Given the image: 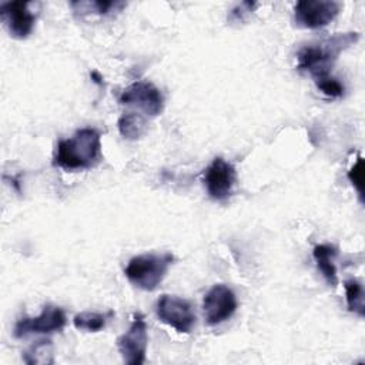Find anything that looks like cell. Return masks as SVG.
Instances as JSON below:
<instances>
[{
    "label": "cell",
    "instance_id": "1",
    "mask_svg": "<svg viewBox=\"0 0 365 365\" xmlns=\"http://www.w3.org/2000/svg\"><path fill=\"white\" fill-rule=\"evenodd\" d=\"M101 161V137L93 127L77 130L70 138L60 140L53 164L67 171L88 170Z\"/></svg>",
    "mask_w": 365,
    "mask_h": 365
},
{
    "label": "cell",
    "instance_id": "2",
    "mask_svg": "<svg viewBox=\"0 0 365 365\" xmlns=\"http://www.w3.org/2000/svg\"><path fill=\"white\" fill-rule=\"evenodd\" d=\"M359 34L355 31L336 33L325 38L312 41L304 46L297 54V67L301 71L309 73L314 78L329 74L331 67L334 66L338 56L356 43Z\"/></svg>",
    "mask_w": 365,
    "mask_h": 365
},
{
    "label": "cell",
    "instance_id": "3",
    "mask_svg": "<svg viewBox=\"0 0 365 365\" xmlns=\"http://www.w3.org/2000/svg\"><path fill=\"white\" fill-rule=\"evenodd\" d=\"M174 255L170 252H148L133 257L124 274L127 279L140 289L154 291L170 269Z\"/></svg>",
    "mask_w": 365,
    "mask_h": 365
},
{
    "label": "cell",
    "instance_id": "4",
    "mask_svg": "<svg viewBox=\"0 0 365 365\" xmlns=\"http://www.w3.org/2000/svg\"><path fill=\"white\" fill-rule=\"evenodd\" d=\"M155 312L160 321L182 334H190L195 325V314L191 304L175 295H161L157 301Z\"/></svg>",
    "mask_w": 365,
    "mask_h": 365
},
{
    "label": "cell",
    "instance_id": "5",
    "mask_svg": "<svg viewBox=\"0 0 365 365\" xmlns=\"http://www.w3.org/2000/svg\"><path fill=\"white\" fill-rule=\"evenodd\" d=\"M67 317L63 308L57 305H46L37 317H23L13 328V335L16 338H24L31 334H53L58 332L66 327Z\"/></svg>",
    "mask_w": 365,
    "mask_h": 365
},
{
    "label": "cell",
    "instance_id": "6",
    "mask_svg": "<svg viewBox=\"0 0 365 365\" xmlns=\"http://www.w3.org/2000/svg\"><path fill=\"white\" fill-rule=\"evenodd\" d=\"M118 101L123 106L135 107L150 117H155L164 110V97L160 88L150 81L131 83L121 91Z\"/></svg>",
    "mask_w": 365,
    "mask_h": 365
},
{
    "label": "cell",
    "instance_id": "7",
    "mask_svg": "<svg viewBox=\"0 0 365 365\" xmlns=\"http://www.w3.org/2000/svg\"><path fill=\"white\" fill-rule=\"evenodd\" d=\"M341 4L332 0H299L294 6V19L299 27L321 29L339 13Z\"/></svg>",
    "mask_w": 365,
    "mask_h": 365
},
{
    "label": "cell",
    "instance_id": "8",
    "mask_svg": "<svg viewBox=\"0 0 365 365\" xmlns=\"http://www.w3.org/2000/svg\"><path fill=\"white\" fill-rule=\"evenodd\" d=\"M148 344L147 324L141 314H134L130 328L117 339L118 351L128 365H140L145 361Z\"/></svg>",
    "mask_w": 365,
    "mask_h": 365
},
{
    "label": "cell",
    "instance_id": "9",
    "mask_svg": "<svg viewBox=\"0 0 365 365\" xmlns=\"http://www.w3.org/2000/svg\"><path fill=\"white\" fill-rule=\"evenodd\" d=\"M237 298L232 289L224 284L214 285L204 297L202 311L208 325H220L230 319L237 309Z\"/></svg>",
    "mask_w": 365,
    "mask_h": 365
},
{
    "label": "cell",
    "instance_id": "10",
    "mask_svg": "<svg viewBox=\"0 0 365 365\" xmlns=\"http://www.w3.org/2000/svg\"><path fill=\"white\" fill-rule=\"evenodd\" d=\"M235 178L234 165L221 157L214 158L204 171V185L208 195L215 201H224L232 194Z\"/></svg>",
    "mask_w": 365,
    "mask_h": 365
},
{
    "label": "cell",
    "instance_id": "11",
    "mask_svg": "<svg viewBox=\"0 0 365 365\" xmlns=\"http://www.w3.org/2000/svg\"><path fill=\"white\" fill-rule=\"evenodd\" d=\"M30 1H6L0 6L1 20L14 38H26L36 24V13L30 9Z\"/></svg>",
    "mask_w": 365,
    "mask_h": 365
},
{
    "label": "cell",
    "instance_id": "12",
    "mask_svg": "<svg viewBox=\"0 0 365 365\" xmlns=\"http://www.w3.org/2000/svg\"><path fill=\"white\" fill-rule=\"evenodd\" d=\"M336 254H338L336 248L331 244H318L314 247V251H312V255H314L318 269L321 271V274L327 279V282L332 287H335L338 282L336 267L334 262Z\"/></svg>",
    "mask_w": 365,
    "mask_h": 365
},
{
    "label": "cell",
    "instance_id": "13",
    "mask_svg": "<svg viewBox=\"0 0 365 365\" xmlns=\"http://www.w3.org/2000/svg\"><path fill=\"white\" fill-rule=\"evenodd\" d=\"M117 127L124 138L137 140L147 131V120L137 113H124L118 118Z\"/></svg>",
    "mask_w": 365,
    "mask_h": 365
},
{
    "label": "cell",
    "instance_id": "14",
    "mask_svg": "<svg viewBox=\"0 0 365 365\" xmlns=\"http://www.w3.org/2000/svg\"><path fill=\"white\" fill-rule=\"evenodd\" d=\"M113 317V312L101 314V312H80L73 318V324L77 329L88 331V332H98L107 324V319Z\"/></svg>",
    "mask_w": 365,
    "mask_h": 365
},
{
    "label": "cell",
    "instance_id": "15",
    "mask_svg": "<svg viewBox=\"0 0 365 365\" xmlns=\"http://www.w3.org/2000/svg\"><path fill=\"white\" fill-rule=\"evenodd\" d=\"M345 294H346V305L348 309L358 317L365 315V307H364V287L358 279H346L344 282Z\"/></svg>",
    "mask_w": 365,
    "mask_h": 365
},
{
    "label": "cell",
    "instance_id": "16",
    "mask_svg": "<svg viewBox=\"0 0 365 365\" xmlns=\"http://www.w3.org/2000/svg\"><path fill=\"white\" fill-rule=\"evenodd\" d=\"M23 361L26 364H53V345L51 341H37L33 344L24 354H23Z\"/></svg>",
    "mask_w": 365,
    "mask_h": 365
},
{
    "label": "cell",
    "instance_id": "17",
    "mask_svg": "<svg viewBox=\"0 0 365 365\" xmlns=\"http://www.w3.org/2000/svg\"><path fill=\"white\" fill-rule=\"evenodd\" d=\"M73 7H78L76 11H96L98 14H106L110 13L113 9L123 7L124 3L120 1H73Z\"/></svg>",
    "mask_w": 365,
    "mask_h": 365
},
{
    "label": "cell",
    "instance_id": "18",
    "mask_svg": "<svg viewBox=\"0 0 365 365\" xmlns=\"http://www.w3.org/2000/svg\"><path fill=\"white\" fill-rule=\"evenodd\" d=\"M315 80V84L317 87L328 97H334V98H338V97H342L344 96V86L332 76L327 74V76H322V77H318V78H314Z\"/></svg>",
    "mask_w": 365,
    "mask_h": 365
},
{
    "label": "cell",
    "instance_id": "19",
    "mask_svg": "<svg viewBox=\"0 0 365 365\" xmlns=\"http://www.w3.org/2000/svg\"><path fill=\"white\" fill-rule=\"evenodd\" d=\"M348 178L352 182V185L356 188L358 194L362 195V181H364V161L362 157L356 160V163L352 165V168L348 173Z\"/></svg>",
    "mask_w": 365,
    "mask_h": 365
}]
</instances>
